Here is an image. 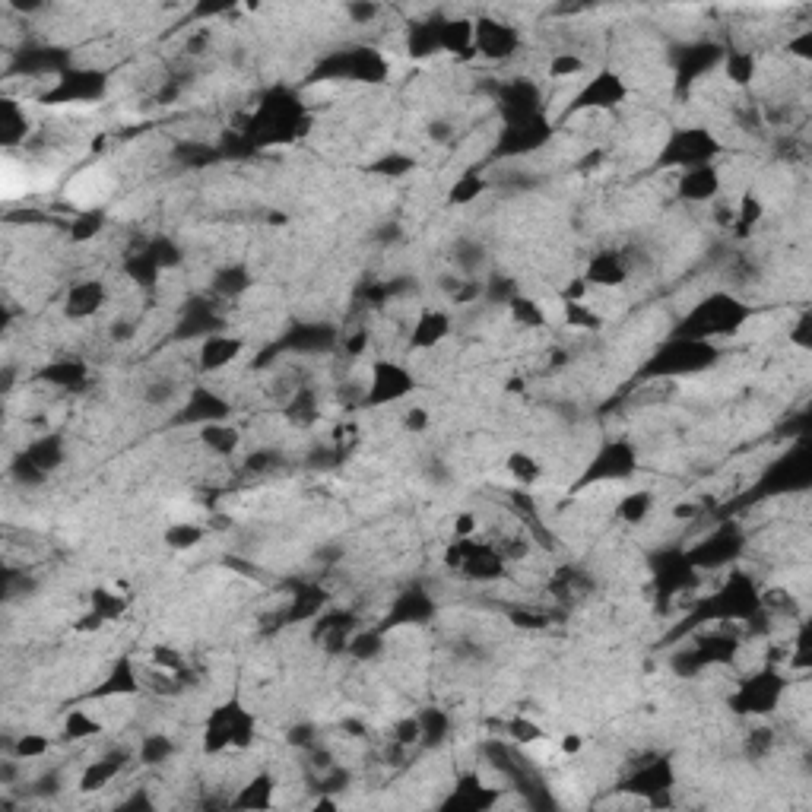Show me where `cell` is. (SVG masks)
Masks as SVG:
<instances>
[{"instance_id":"6f0895ef","label":"cell","mask_w":812,"mask_h":812,"mask_svg":"<svg viewBox=\"0 0 812 812\" xmlns=\"http://www.w3.org/2000/svg\"><path fill=\"white\" fill-rule=\"evenodd\" d=\"M479 533V518L473 511H460L454 518V540H476Z\"/></svg>"},{"instance_id":"e0dca14e","label":"cell","mask_w":812,"mask_h":812,"mask_svg":"<svg viewBox=\"0 0 812 812\" xmlns=\"http://www.w3.org/2000/svg\"><path fill=\"white\" fill-rule=\"evenodd\" d=\"M629 261H625V254L619 251H597L587 257V264L581 270V280L590 286V289H600V292H616L629 283Z\"/></svg>"},{"instance_id":"ac0fdd59","label":"cell","mask_w":812,"mask_h":812,"mask_svg":"<svg viewBox=\"0 0 812 812\" xmlns=\"http://www.w3.org/2000/svg\"><path fill=\"white\" fill-rule=\"evenodd\" d=\"M108 302V286L96 276H89V280H77L70 283L67 292H64V318L73 321V324H83V321H92L105 308Z\"/></svg>"},{"instance_id":"bcb514c9","label":"cell","mask_w":812,"mask_h":812,"mask_svg":"<svg viewBox=\"0 0 812 812\" xmlns=\"http://www.w3.org/2000/svg\"><path fill=\"white\" fill-rule=\"evenodd\" d=\"M102 226H105V213L99 207H89V210H77V216L70 219L67 229H70L73 242L86 245V242H92V238L102 232Z\"/></svg>"},{"instance_id":"44dd1931","label":"cell","mask_w":812,"mask_h":812,"mask_svg":"<svg viewBox=\"0 0 812 812\" xmlns=\"http://www.w3.org/2000/svg\"><path fill=\"white\" fill-rule=\"evenodd\" d=\"M137 692H143V670L131 657H118L112 663V670H108V676L99 682V689H92L89 695L92 698H131Z\"/></svg>"},{"instance_id":"74e56055","label":"cell","mask_w":812,"mask_h":812,"mask_svg":"<svg viewBox=\"0 0 812 812\" xmlns=\"http://www.w3.org/2000/svg\"><path fill=\"white\" fill-rule=\"evenodd\" d=\"M505 473L511 476L514 486L530 489V486H537L540 479H543V464H540V457H533L527 451H511L505 457Z\"/></svg>"},{"instance_id":"8fae6325","label":"cell","mask_w":812,"mask_h":812,"mask_svg":"<svg viewBox=\"0 0 812 812\" xmlns=\"http://www.w3.org/2000/svg\"><path fill=\"white\" fill-rule=\"evenodd\" d=\"M495 108L502 115V124H521L543 115V89L530 77L502 80L495 86Z\"/></svg>"},{"instance_id":"ee69618b","label":"cell","mask_w":812,"mask_h":812,"mask_svg":"<svg viewBox=\"0 0 812 812\" xmlns=\"http://www.w3.org/2000/svg\"><path fill=\"white\" fill-rule=\"evenodd\" d=\"M584 70H587L584 54H578V51H556L549 58V64H546V77L549 80H578V77H584Z\"/></svg>"},{"instance_id":"cb8c5ba5","label":"cell","mask_w":812,"mask_h":812,"mask_svg":"<svg viewBox=\"0 0 812 812\" xmlns=\"http://www.w3.org/2000/svg\"><path fill=\"white\" fill-rule=\"evenodd\" d=\"M460 575L470 578V581H483V584L502 581L508 575V562L492 549V543H476L473 540L464 565H460Z\"/></svg>"},{"instance_id":"3957f363","label":"cell","mask_w":812,"mask_h":812,"mask_svg":"<svg viewBox=\"0 0 812 812\" xmlns=\"http://www.w3.org/2000/svg\"><path fill=\"white\" fill-rule=\"evenodd\" d=\"M721 349L705 340H686V337H670L663 340L654 356L641 365V378H686V375H701L708 372L711 365H717Z\"/></svg>"},{"instance_id":"ab89813d","label":"cell","mask_w":812,"mask_h":812,"mask_svg":"<svg viewBox=\"0 0 812 812\" xmlns=\"http://www.w3.org/2000/svg\"><path fill=\"white\" fill-rule=\"evenodd\" d=\"M559 308H562V324L568 330H587V334H594V330L603 327V315L590 305L587 299L584 302H568V299H559Z\"/></svg>"},{"instance_id":"4fadbf2b","label":"cell","mask_w":812,"mask_h":812,"mask_svg":"<svg viewBox=\"0 0 812 812\" xmlns=\"http://www.w3.org/2000/svg\"><path fill=\"white\" fill-rule=\"evenodd\" d=\"M435 597L426 587H406L403 594L391 603L384 622L378 625L381 632H394V629H416V625H426L435 619Z\"/></svg>"},{"instance_id":"f907efd6","label":"cell","mask_w":812,"mask_h":812,"mask_svg":"<svg viewBox=\"0 0 812 812\" xmlns=\"http://www.w3.org/2000/svg\"><path fill=\"white\" fill-rule=\"evenodd\" d=\"M505 733H508V740L518 743V746H537L540 740H546V730L527 714H514L508 721V727H505Z\"/></svg>"},{"instance_id":"816d5d0a","label":"cell","mask_w":812,"mask_h":812,"mask_svg":"<svg viewBox=\"0 0 812 812\" xmlns=\"http://www.w3.org/2000/svg\"><path fill=\"white\" fill-rule=\"evenodd\" d=\"M508 622L514 625V629H521V632H543L552 625V616L546 613V609H530V606H514L508 609Z\"/></svg>"},{"instance_id":"9c48e42d","label":"cell","mask_w":812,"mask_h":812,"mask_svg":"<svg viewBox=\"0 0 812 812\" xmlns=\"http://www.w3.org/2000/svg\"><path fill=\"white\" fill-rule=\"evenodd\" d=\"M105 86H108V80L99 67H70L42 92L39 99L45 105H89V102L105 96Z\"/></svg>"},{"instance_id":"9a60e30c","label":"cell","mask_w":812,"mask_h":812,"mask_svg":"<svg viewBox=\"0 0 812 812\" xmlns=\"http://www.w3.org/2000/svg\"><path fill=\"white\" fill-rule=\"evenodd\" d=\"M229 416H232V403L219 391H213V387H194L178 410L181 426H194V429L210 426V422H226Z\"/></svg>"},{"instance_id":"11a10c76","label":"cell","mask_w":812,"mask_h":812,"mask_svg":"<svg viewBox=\"0 0 812 812\" xmlns=\"http://www.w3.org/2000/svg\"><path fill=\"white\" fill-rule=\"evenodd\" d=\"M391 740L403 749H410V746H419L422 740V730H419V717H403V721L394 724V736Z\"/></svg>"},{"instance_id":"484cf974","label":"cell","mask_w":812,"mask_h":812,"mask_svg":"<svg viewBox=\"0 0 812 812\" xmlns=\"http://www.w3.org/2000/svg\"><path fill=\"white\" fill-rule=\"evenodd\" d=\"M197 441L210 457H235L238 448H242V429L232 426L229 419L226 422H210V426L197 429Z\"/></svg>"},{"instance_id":"277c9868","label":"cell","mask_w":812,"mask_h":812,"mask_svg":"<svg viewBox=\"0 0 812 812\" xmlns=\"http://www.w3.org/2000/svg\"><path fill=\"white\" fill-rule=\"evenodd\" d=\"M721 150L724 143L711 127H701V124L676 127V131L663 140L657 153V165L667 172H686V169H698V165H714Z\"/></svg>"},{"instance_id":"ffe728a7","label":"cell","mask_w":812,"mask_h":812,"mask_svg":"<svg viewBox=\"0 0 812 812\" xmlns=\"http://www.w3.org/2000/svg\"><path fill=\"white\" fill-rule=\"evenodd\" d=\"M127 759H131V752L115 749V752H105V755H99V759L86 762L83 771H80V778H77V790L80 793H99L105 787H112L124 774Z\"/></svg>"},{"instance_id":"f35d334b","label":"cell","mask_w":812,"mask_h":812,"mask_svg":"<svg viewBox=\"0 0 812 812\" xmlns=\"http://www.w3.org/2000/svg\"><path fill=\"white\" fill-rule=\"evenodd\" d=\"M175 752H178V743L172 740L169 733H146V736H143V743L137 746L140 762H143V765H150V768L169 765V762L175 759Z\"/></svg>"},{"instance_id":"7bdbcfd3","label":"cell","mask_w":812,"mask_h":812,"mask_svg":"<svg viewBox=\"0 0 812 812\" xmlns=\"http://www.w3.org/2000/svg\"><path fill=\"white\" fill-rule=\"evenodd\" d=\"M162 540L175 552H191V549H197L203 540H207V527L197 524V521H178V524L165 527Z\"/></svg>"},{"instance_id":"91938a15","label":"cell","mask_w":812,"mask_h":812,"mask_svg":"<svg viewBox=\"0 0 812 812\" xmlns=\"http://www.w3.org/2000/svg\"><path fill=\"white\" fill-rule=\"evenodd\" d=\"M289 746H305V749H311V746H315V727H311V724L292 727V730H289Z\"/></svg>"},{"instance_id":"d6986e66","label":"cell","mask_w":812,"mask_h":812,"mask_svg":"<svg viewBox=\"0 0 812 812\" xmlns=\"http://www.w3.org/2000/svg\"><path fill=\"white\" fill-rule=\"evenodd\" d=\"M676 197L682 203H714L724 191V175L717 165H698V169L676 172Z\"/></svg>"},{"instance_id":"8992f818","label":"cell","mask_w":812,"mask_h":812,"mask_svg":"<svg viewBox=\"0 0 812 812\" xmlns=\"http://www.w3.org/2000/svg\"><path fill=\"white\" fill-rule=\"evenodd\" d=\"M629 83H625L622 73L616 70H597L594 77H587L575 92H571V102L565 105L562 118H575V115H603L619 108L629 99Z\"/></svg>"},{"instance_id":"7402d4cb","label":"cell","mask_w":812,"mask_h":812,"mask_svg":"<svg viewBox=\"0 0 812 812\" xmlns=\"http://www.w3.org/2000/svg\"><path fill=\"white\" fill-rule=\"evenodd\" d=\"M29 137H32V121H29L26 105L13 96H4L0 99V146H4L7 153H13L20 150V146H26Z\"/></svg>"},{"instance_id":"9f6ffc18","label":"cell","mask_w":812,"mask_h":812,"mask_svg":"<svg viewBox=\"0 0 812 812\" xmlns=\"http://www.w3.org/2000/svg\"><path fill=\"white\" fill-rule=\"evenodd\" d=\"M429 426H432V413L426 410V406H406V413H403V432L422 435V432H429Z\"/></svg>"},{"instance_id":"6da1fadb","label":"cell","mask_w":812,"mask_h":812,"mask_svg":"<svg viewBox=\"0 0 812 812\" xmlns=\"http://www.w3.org/2000/svg\"><path fill=\"white\" fill-rule=\"evenodd\" d=\"M749 318H752V308L746 302H740L730 292H714L708 299H701L689 315L679 321L673 337L714 343L721 337H733L736 330H743Z\"/></svg>"},{"instance_id":"681fc988","label":"cell","mask_w":812,"mask_h":812,"mask_svg":"<svg viewBox=\"0 0 812 812\" xmlns=\"http://www.w3.org/2000/svg\"><path fill=\"white\" fill-rule=\"evenodd\" d=\"M51 736H42V733H23V736H16L13 746H10V755L13 759H20V762H39L45 759V755L51 752Z\"/></svg>"},{"instance_id":"8d00e7d4","label":"cell","mask_w":812,"mask_h":812,"mask_svg":"<svg viewBox=\"0 0 812 812\" xmlns=\"http://www.w3.org/2000/svg\"><path fill=\"white\" fill-rule=\"evenodd\" d=\"M419 730H422V740L419 746H429V749H438V746H445L451 740V714L448 711H441V708H426V711H419Z\"/></svg>"},{"instance_id":"7a4b0ae2","label":"cell","mask_w":812,"mask_h":812,"mask_svg":"<svg viewBox=\"0 0 812 812\" xmlns=\"http://www.w3.org/2000/svg\"><path fill=\"white\" fill-rule=\"evenodd\" d=\"M257 743V717L242 705V698L232 695L223 705H216L200 727L203 755H223L229 749L248 752Z\"/></svg>"},{"instance_id":"c3c4849f","label":"cell","mask_w":812,"mask_h":812,"mask_svg":"<svg viewBox=\"0 0 812 812\" xmlns=\"http://www.w3.org/2000/svg\"><path fill=\"white\" fill-rule=\"evenodd\" d=\"M416 172V159L410 153H381L372 162V175H381L387 181H400Z\"/></svg>"},{"instance_id":"836d02e7","label":"cell","mask_w":812,"mask_h":812,"mask_svg":"<svg viewBox=\"0 0 812 812\" xmlns=\"http://www.w3.org/2000/svg\"><path fill=\"white\" fill-rule=\"evenodd\" d=\"M438 42H441V51H448V54H470L473 51V20H467V16L441 20Z\"/></svg>"},{"instance_id":"52a82bcc","label":"cell","mask_w":812,"mask_h":812,"mask_svg":"<svg viewBox=\"0 0 812 812\" xmlns=\"http://www.w3.org/2000/svg\"><path fill=\"white\" fill-rule=\"evenodd\" d=\"M416 375L410 365H403L397 359H375L368 368V391H365V406L368 410H381V406H394L406 400L416 391Z\"/></svg>"},{"instance_id":"4dcf8cb0","label":"cell","mask_w":812,"mask_h":812,"mask_svg":"<svg viewBox=\"0 0 812 812\" xmlns=\"http://www.w3.org/2000/svg\"><path fill=\"white\" fill-rule=\"evenodd\" d=\"M213 295L216 299H223V302H238L242 295L251 292L254 286V276L245 264H229L223 270H216L213 273Z\"/></svg>"},{"instance_id":"4316f807","label":"cell","mask_w":812,"mask_h":812,"mask_svg":"<svg viewBox=\"0 0 812 812\" xmlns=\"http://www.w3.org/2000/svg\"><path fill=\"white\" fill-rule=\"evenodd\" d=\"M39 378L48 384V387H58V391H80V387L89 381V365L77 356H67V359H51Z\"/></svg>"},{"instance_id":"e575fe53","label":"cell","mask_w":812,"mask_h":812,"mask_svg":"<svg viewBox=\"0 0 812 812\" xmlns=\"http://www.w3.org/2000/svg\"><path fill=\"white\" fill-rule=\"evenodd\" d=\"M654 505H657V498L651 489H635L616 502V518L629 527H641L654 514Z\"/></svg>"},{"instance_id":"5bb4252c","label":"cell","mask_w":812,"mask_h":812,"mask_svg":"<svg viewBox=\"0 0 812 812\" xmlns=\"http://www.w3.org/2000/svg\"><path fill=\"white\" fill-rule=\"evenodd\" d=\"M454 334V321L445 308H422L406 334V353H432Z\"/></svg>"},{"instance_id":"5b68a950","label":"cell","mask_w":812,"mask_h":812,"mask_svg":"<svg viewBox=\"0 0 812 812\" xmlns=\"http://www.w3.org/2000/svg\"><path fill=\"white\" fill-rule=\"evenodd\" d=\"M635 473H638V448L629 438H609L578 473L575 492L590 489V486H619Z\"/></svg>"},{"instance_id":"83f0119b","label":"cell","mask_w":812,"mask_h":812,"mask_svg":"<svg viewBox=\"0 0 812 812\" xmlns=\"http://www.w3.org/2000/svg\"><path fill=\"white\" fill-rule=\"evenodd\" d=\"M283 416L292 422L295 429H311L321 419V397L311 384H302L286 403H283Z\"/></svg>"},{"instance_id":"1f68e13d","label":"cell","mask_w":812,"mask_h":812,"mask_svg":"<svg viewBox=\"0 0 812 812\" xmlns=\"http://www.w3.org/2000/svg\"><path fill=\"white\" fill-rule=\"evenodd\" d=\"M438 20H419V23H410L403 32V51L410 54V58H432V54L441 51V42H438Z\"/></svg>"},{"instance_id":"7c38bea8","label":"cell","mask_w":812,"mask_h":812,"mask_svg":"<svg viewBox=\"0 0 812 812\" xmlns=\"http://www.w3.org/2000/svg\"><path fill=\"white\" fill-rule=\"evenodd\" d=\"M784 689H787V682H784L781 673L759 670V673H752L740 689H736L730 705L736 708V714H759L762 717V714H771L774 708L781 705Z\"/></svg>"},{"instance_id":"603a6c76","label":"cell","mask_w":812,"mask_h":812,"mask_svg":"<svg viewBox=\"0 0 812 812\" xmlns=\"http://www.w3.org/2000/svg\"><path fill=\"white\" fill-rule=\"evenodd\" d=\"M283 346L295 356H318L337 346V330L330 324H295L283 337Z\"/></svg>"},{"instance_id":"d4e9b609","label":"cell","mask_w":812,"mask_h":812,"mask_svg":"<svg viewBox=\"0 0 812 812\" xmlns=\"http://www.w3.org/2000/svg\"><path fill=\"white\" fill-rule=\"evenodd\" d=\"M23 454L48 476V473H54V470H61V467H64V460H67V441H64L61 432H42V435H35V438L29 441V445L23 448Z\"/></svg>"},{"instance_id":"f5cc1de1","label":"cell","mask_w":812,"mask_h":812,"mask_svg":"<svg viewBox=\"0 0 812 812\" xmlns=\"http://www.w3.org/2000/svg\"><path fill=\"white\" fill-rule=\"evenodd\" d=\"M146 254L153 257V261H156V267H159L162 273L181 264V248H178V245L172 242V238H165V235L153 238V242L146 245Z\"/></svg>"},{"instance_id":"2e32d148","label":"cell","mask_w":812,"mask_h":812,"mask_svg":"<svg viewBox=\"0 0 812 812\" xmlns=\"http://www.w3.org/2000/svg\"><path fill=\"white\" fill-rule=\"evenodd\" d=\"M245 353V340L238 334H229V330H216V334L203 337L197 343V368L203 375H219L232 368Z\"/></svg>"},{"instance_id":"f546056e","label":"cell","mask_w":812,"mask_h":812,"mask_svg":"<svg viewBox=\"0 0 812 812\" xmlns=\"http://www.w3.org/2000/svg\"><path fill=\"white\" fill-rule=\"evenodd\" d=\"M508 318L514 327H521V330H546L549 327V311L540 299H533V295L527 292H518V295H511L508 299Z\"/></svg>"},{"instance_id":"b9f144b4","label":"cell","mask_w":812,"mask_h":812,"mask_svg":"<svg viewBox=\"0 0 812 812\" xmlns=\"http://www.w3.org/2000/svg\"><path fill=\"white\" fill-rule=\"evenodd\" d=\"M489 191V181L479 169H467L464 175H457V181L451 184V194H448V203L454 207H467V203H476Z\"/></svg>"},{"instance_id":"94428289","label":"cell","mask_w":812,"mask_h":812,"mask_svg":"<svg viewBox=\"0 0 812 812\" xmlns=\"http://www.w3.org/2000/svg\"><path fill=\"white\" fill-rule=\"evenodd\" d=\"M451 134H454V131H451V124H448V121H432V124H429V137L438 140V143L451 140Z\"/></svg>"},{"instance_id":"d590c367","label":"cell","mask_w":812,"mask_h":812,"mask_svg":"<svg viewBox=\"0 0 812 812\" xmlns=\"http://www.w3.org/2000/svg\"><path fill=\"white\" fill-rule=\"evenodd\" d=\"M105 733V724L99 721L96 714H89L83 708H73L64 714L61 721V736L67 743H83V740H96V736Z\"/></svg>"},{"instance_id":"60d3db41","label":"cell","mask_w":812,"mask_h":812,"mask_svg":"<svg viewBox=\"0 0 812 812\" xmlns=\"http://www.w3.org/2000/svg\"><path fill=\"white\" fill-rule=\"evenodd\" d=\"M124 276H127V280H131L137 289H153V286L159 283L162 270L156 267V261H153V257L146 254V248H143V251H134V254H127V257H124Z\"/></svg>"},{"instance_id":"f6af8a7d","label":"cell","mask_w":812,"mask_h":812,"mask_svg":"<svg viewBox=\"0 0 812 812\" xmlns=\"http://www.w3.org/2000/svg\"><path fill=\"white\" fill-rule=\"evenodd\" d=\"M384 641H387V632H381V629H359L353 638H349L346 654L356 660H378L384 654Z\"/></svg>"},{"instance_id":"ba28073f","label":"cell","mask_w":812,"mask_h":812,"mask_svg":"<svg viewBox=\"0 0 812 812\" xmlns=\"http://www.w3.org/2000/svg\"><path fill=\"white\" fill-rule=\"evenodd\" d=\"M321 80H356V83H384L387 58L375 48H346L330 54L318 70Z\"/></svg>"},{"instance_id":"d6a6232c","label":"cell","mask_w":812,"mask_h":812,"mask_svg":"<svg viewBox=\"0 0 812 812\" xmlns=\"http://www.w3.org/2000/svg\"><path fill=\"white\" fill-rule=\"evenodd\" d=\"M721 67H724V77L736 89H743V86H749L755 77H759V54L746 51V48H727L724 58H721Z\"/></svg>"},{"instance_id":"db71d44e","label":"cell","mask_w":812,"mask_h":812,"mask_svg":"<svg viewBox=\"0 0 812 812\" xmlns=\"http://www.w3.org/2000/svg\"><path fill=\"white\" fill-rule=\"evenodd\" d=\"M771 749H774V730H771V727H752V730L746 733V752H749V759L762 762Z\"/></svg>"},{"instance_id":"f1b7e54d","label":"cell","mask_w":812,"mask_h":812,"mask_svg":"<svg viewBox=\"0 0 812 812\" xmlns=\"http://www.w3.org/2000/svg\"><path fill=\"white\" fill-rule=\"evenodd\" d=\"M273 803H276V778L270 771H254V778L238 787V797L232 800L235 809H270Z\"/></svg>"},{"instance_id":"7dc6e473","label":"cell","mask_w":812,"mask_h":812,"mask_svg":"<svg viewBox=\"0 0 812 812\" xmlns=\"http://www.w3.org/2000/svg\"><path fill=\"white\" fill-rule=\"evenodd\" d=\"M124 609H127V600L121 594H115V590H108V587H96V590H92L89 613L96 616V619L112 622V619L124 616Z\"/></svg>"},{"instance_id":"30bf717a","label":"cell","mask_w":812,"mask_h":812,"mask_svg":"<svg viewBox=\"0 0 812 812\" xmlns=\"http://www.w3.org/2000/svg\"><path fill=\"white\" fill-rule=\"evenodd\" d=\"M518 51H521V29L514 23L498 20V16H489V13L473 20V54H479L483 61L498 64V61L514 58Z\"/></svg>"},{"instance_id":"680465c9","label":"cell","mask_w":812,"mask_h":812,"mask_svg":"<svg viewBox=\"0 0 812 812\" xmlns=\"http://www.w3.org/2000/svg\"><path fill=\"white\" fill-rule=\"evenodd\" d=\"M346 16L353 20L356 26H372L378 16H381V7L378 4H349L346 7Z\"/></svg>"}]
</instances>
